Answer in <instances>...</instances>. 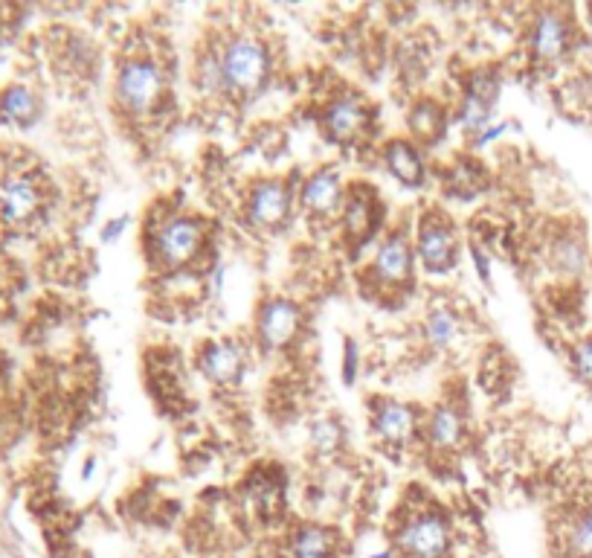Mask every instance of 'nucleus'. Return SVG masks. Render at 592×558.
Instances as JSON below:
<instances>
[{
    "mask_svg": "<svg viewBox=\"0 0 592 558\" xmlns=\"http://www.w3.org/2000/svg\"><path fill=\"white\" fill-rule=\"evenodd\" d=\"M424 332H427V341L433 343L436 349H444V346H450V343L456 341V335H459V320H456V314L450 309H433L430 311V317H427Z\"/></svg>",
    "mask_w": 592,
    "mask_h": 558,
    "instance_id": "nucleus-21",
    "label": "nucleus"
},
{
    "mask_svg": "<svg viewBox=\"0 0 592 558\" xmlns=\"http://www.w3.org/2000/svg\"><path fill=\"white\" fill-rule=\"evenodd\" d=\"M497 91H500V85L491 73H476L468 82V96L459 111V123L468 134L485 131V125L491 123V108L497 102Z\"/></svg>",
    "mask_w": 592,
    "mask_h": 558,
    "instance_id": "nucleus-6",
    "label": "nucleus"
},
{
    "mask_svg": "<svg viewBox=\"0 0 592 558\" xmlns=\"http://www.w3.org/2000/svg\"><path fill=\"white\" fill-rule=\"evenodd\" d=\"M566 44H569V27L563 21L558 12H543L537 21H534L532 30V47L534 53L546 62H555L566 53Z\"/></svg>",
    "mask_w": 592,
    "mask_h": 558,
    "instance_id": "nucleus-11",
    "label": "nucleus"
},
{
    "mask_svg": "<svg viewBox=\"0 0 592 558\" xmlns=\"http://www.w3.org/2000/svg\"><path fill=\"white\" fill-rule=\"evenodd\" d=\"M450 527L442 515H418L407 521L395 535V547L404 558H447L450 553Z\"/></svg>",
    "mask_w": 592,
    "mask_h": 558,
    "instance_id": "nucleus-2",
    "label": "nucleus"
},
{
    "mask_svg": "<svg viewBox=\"0 0 592 558\" xmlns=\"http://www.w3.org/2000/svg\"><path fill=\"white\" fill-rule=\"evenodd\" d=\"M291 558H337V535L326 527H299L291 535Z\"/></svg>",
    "mask_w": 592,
    "mask_h": 558,
    "instance_id": "nucleus-14",
    "label": "nucleus"
},
{
    "mask_svg": "<svg viewBox=\"0 0 592 558\" xmlns=\"http://www.w3.org/2000/svg\"><path fill=\"white\" fill-rule=\"evenodd\" d=\"M41 189L30 175H9L0 181V221L21 224L38 213Z\"/></svg>",
    "mask_w": 592,
    "mask_h": 558,
    "instance_id": "nucleus-5",
    "label": "nucleus"
},
{
    "mask_svg": "<svg viewBox=\"0 0 592 558\" xmlns=\"http://www.w3.org/2000/svg\"><path fill=\"white\" fill-rule=\"evenodd\" d=\"M201 242H204V227L195 218H169L154 236V256L166 268H178L198 253Z\"/></svg>",
    "mask_w": 592,
    "mask_h": 558,
    "instance_id": "nucleus-4",
    "label": "nucleus"
},
{
    "mask_svg": "<svg viewBox=\"0 0 592 558\" xmlns=\"http://www.w3.org/2000/svg\"><path fill=\"white\" fill-rule=\"evenodd\" d=\"M201 372L218 381V384H227L241 375V367H244V358H241V349L236 343L221 341V343H209L207 349L201 352V361H198Z\"/></svg>",
    "mask_w": 592,
    "mask_h": 558,
    "instance_id": "nucleus-13",
    "label": "nucleus"
},
{
    "mask_svg": "<svg viewBox=\"0 0 592 558\" xmlns=\"http://www.w3.org/2000/svg\"><path fill=\"white\" fill-rule=\"evenodd\" d=\"M343 442V431L334 419H317L314 428H311V445L320 451V454H331L337 451Z\"/></svg>",
    "mask_w": 592,
    "mask_h": 558,
    "instance_id": "nucleus-24",
    "label": "nucleus"
},
{
    "mask_svg": "<svg viewBox=\"0 0 592 558\" xmlns=\"http://www.w3.org/2000/svg\"><path fill=\"white\" fill-rule=\"evenodd\" d=\"M302 204L314 213H331L340 204V181L334 172H317L305 189H302Z\"/></svg>",
    "mask_w": 592,
    "mask_h": 558,
    "instance_id": "nucleus-18",
    "label": "nucleus"
},
{
    "mask_svg": "<svg viewBox=\"0 0 592 558\" xmlns=\"http://www.w3.org/2000/svg\"><path fill=\"white\" fill-rule=\"evenodd\" d=\"M38 117V99L30 88L12 85L0 93V120L12 125H30Z\"/></svg>",
    "mask_w": 592,
    "mask_h": 558,
    "instance_id": "nucleus-17",
    "label": "nucleus"
},
{
    "mask_svg": "<svg viewBox=\"0 0 592 558\" xmlns=\"http://www.w3.org/2000/svg\"><path fill=\"white\" fill-rule=\"evenodd\" d=\"M160 93H163V73L154 62L137 59V62H128L119 70L117 96L131 114L151 111L154 102L160 99Z\"/></svg>",
    "mask_w": 592,
    "mask_h": 558,
    "instance_id": "nucleus-3",
    "label": "nucleus"
},
{
    "mask_svg": "<svg viewBox=\"0 0 592 558\" xmlns=\"http://www.w3.org/2000/svg\"><path fill=\"white\" fill-rule=\"evenodd\" d=\"M418 256L430 271H447L456 259V239L450 227H444L439 221L424 224L418 236Z\"/></svg>",
    "mask_w": 592,
    "mask_h": 558,
    "instance_id": "nucleus-9",
    "label": "nucleus"
},
{
    "mask_svg": "<svg viewBox=\"0 0 592 558\" xmlns=\"http://www.w3.org/2000/svg\"><path fill=\"white\" fill-rule=\"evenodd\" d=\"M372 558H392L389 553H378V556H372Z\"/></svg>",
    "mask_w": 592,
    "mask_h": 558,
    "instance_id": "nucleus-29",
    "label": "nucleus"
},
{
    "mask_svg": "<svg viewBox=\"0 0 592 558\" xmlns=\"http://www.w3.org/2000/svg\"><path fill=\"white\" fill-rule=\"evenodd\" d=\"M372 224V204L363 195H352L346 204V230L352 236H363Z\"/></svg>",
    "mask_w": 592,
    "mask_h": 558,
    "instance_id": "nucleus-23",
    "label": "nucleus"
},
{
    "mask_svg": "<svg viewBox=\"0 0 592 558\" xmlns=\"http://www.w3.org/2000/svg\"><path fill=\"white\" fill-rule=\"evenodd\" d=\"M563 547L572 558H592V509L581 512L563 535Z\"/></svg>",
    "mask_w": 592,
    "mask_h": 558,
    "instance_id": "nucleus-20",
    "label": "nucleus"
},
{
    "mask_svg": "<svg viewBox=\"0 0 592 558\" xmlns=\"http://www.w3.org/2000/svg\"><path fill=\"white\" fill-rule=\"evenodd\" d=\"M386 166H389V172H392L401 184L415 186L424 181V163H421V155H418V149H415L413 143H407V140L389 143V149H386Z\"/></svg>",
    "mask_w": 592,
    "mask_h": 558,
    "instance_id": "nucleus-15",
    "label": "nucleus"
},
{
    "mask_svg": "<svg viewBox=\"0 0 592 558\" xmlns=\"http://www.w3.org/2000/svg\"><path fill=\"white\" fill-rule=\"evenodd\" d=\"M413 428L415 416L407 404L384 402L375 413V431L384 436L386 442H407Z\"/></svg>",
    "mask_w": 592,
    "mask_h": 558,
    "instance_id": "nucleus-16",
    "label": "nucleus"
},
{
    "mask_svg": "<svg viewBox=\"0 0 592 558\" xmlns=\"http://www.w3.org/2000/svg\"><path fill=\"white\" fill-rule=\"evenodd\" d=\"M323 123H326V134L334 143H346V140L357 137L360 128L366 125V108L357 96H343L328 105Z\"/></svg>",
    "mask_w": 592,
    "mask_h": 558,
    "instance_id": "nucleus-10",
    "label": "nucleus"
},
{
    "mask_svg": "<svg viewBox=\"0 0 592 558\" xmlns=\"http://www.w3.org/2000/svg\"><path fill=\"white\" fill-rule=\"evenodd\" d=\"M221 82L224 91L256 93L267 79V50L256 38H236L221 56Z\"/></svg>",
    "mask_w": 592,
    "mask_h": 558,
    "instance_id": "nucleus-1",
    "label": "nucleus"
},
{
    "mask_svg": "<svg viewBox=\"0 0 592 558\" xmlns=\"http://www.w3.org/2000/svg\"><path fill=\"white\" fill-rule=\"evenodd\" d=\"M555 259H558V265H563V268L578 271L584 265V250H581L578 242H561L558 250H555Z\"/></svg>",
    "mask_w": 592,
    "mask_h": 558,
    "instance_id": "nucleus-25",
    "label": "nucleus"
},
{
    "mask_svg": "<svg viewBox=\"0 0 592 558\" xmlns=\"http://www.w3.org/2000/svg\"><path fill=\"white\" fill-rule=\"evenodd\" d=\"M572 361H575V372H578L584 381H590L592 384V338H587V341H581L575 346Z\"/></svg>",
    "mask_w": 592,
    "mask_h": 558,
    "instance_id": "nucleus-26",
    "label": "nucleus"
},
{
    "mask_svg": "<svg viewBox=\"0 0 592 558\" xmlns=\"http://www.w3.org/2000/svg\"><path fill=\"white\" fill-rule=\"evenodd\" d=\"M291 213V192L276 181L259 184L250 195L247 216L256 227H279Z\"/></svg>",
    "mask_w": 592,
    "mask_h": 558,
    "instance_id": "nucleus-7",
    "label": "nucleus"
},
{
    "mask_svg": "<svg viewBox=\"0 0 592 558\" xmlns=\"http://www.w3.org/2000/svg\"><path fill=\"white\" fill-rule=\"evenodd\" d=\"M413 274V250L410 242L401 236L386 239L375 253V277L384 282H407Z\"/></svg>",
    "mask_w": 592,
    "mask_h": 558,
    "instance_id": "nucleus-12",
    "label": "nucleus"
},
{
    "mask_svg": "<svg viewBox=\"0 0 592 558\" xmlns=\"http://www.w3.org/2000/svg\"><path fill=\"white\" fill-rule=\"evenodd\" d=\"M355 364H357V355H355V349H352V343H349V361H346V381H352V378H355Z\"/></svg>",
    "mask_w": 592,
    "mask_h": 558,
    "instance_id": "nucleus-27",
    "label": "nucleus"
},
{
    "mask_svg": "<svg viewBox=\"0 0 592 558\" xmlns=\"http://www.w3.org/2000/svg\"><path fill=\"white\" fill-rule=\"evenodd\" d=\"M410 128L415 137L433 140L436 134H442V108L436 102H418L410 111Z\"/></svg>",
    "mask_w": 592,
    "mask_h": 558,
    "instance_id": "nucleus-22",
    "label": "nucleus"
},
{
    "mask_svg": "<svg viewBox=\"0 0 592 558\" xmlns=\"http://www.w3.org/2000/svg\"><path fill=\"white\" fill-rule=\"evenodd\" d=\"M125 224H128V221H125V218H119L117 224H111V227L105 230V239H108V242H111V239H117V233L125 227Z\"/></svg>",
    "mask_w": 592,
    "mask_h": 558,
    "instance_id": "nucleus-28",
    "label": "nucleus"
},
{
    "mask_svg": "<svg viewBox=\"0 0 592 558\" xmlns=\"http://www.w3.org/2000/svg\"><path fill=\"white\" fill-rule=\"evenodd\" d=\"M299 329V309L291 300H273L259 314V335L267 346H285Z\"/></svg>",
    "mask_w": 592,
    "mask_h": 558,
    "instance_id": "nucleus-8",
    "label": "nucleus"
},
{
    "mask_svg": "<svg viewBox=\"0 0 592 558\" xmlns=\"http://www.w3.org/2000/svg\"><path fill=\"white\" fill-rule=\"evenodd\" d=\"M462 431H465L462 416L453 407H439L433 413V419H430V439H433L436 448H453V445H459Z\"/></svg>",
    "mask_w": 592,
    "mask_h": 558,
    "instance_id": "nucleus-19",
    "label": "nucleus"
}]
</instances>
